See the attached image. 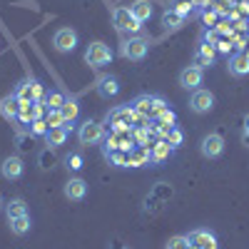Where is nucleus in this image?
Here are the masks:
<instances>
[{
    "label": "nucleus",
    "instance_id": "nucleus-8",
    "mask_svg": "<svg viewBox=\"0 0 249 249\" xmlns=\"http://www.w3.org/2000/svg\"><path fill=\"white\" fill-rule=\"evenodd\" d=\"M53 45L57 53H72L77 48V33L72 28H57L53 35Z\"/></svg>",
    "mask_w": 249,
    "mask_h": 249
},
{
    "label": "nucleus",
    "instance_id": "nucleus-21",
    "mask_svg": "<svg viewBox=\"0 0 249 249\" xmlns=\"http://www.w3.org/2000/svg\"><path fill=\"white\" fill-rule=\"evenodd\" d=\"M172 150H175V147H172V144H170L167 140H160V142H155V144H152V150H150L152 162H157V164H160V162H164V160H167V157L172 155Z\"/></svg>",
    "mask_w": 249,
    "mask_h": 249
},
{
    "label": "nucleus",
    "instance_id": "nucleus-25",
    "mask_svg": "<svg viewBox=\"0 0 249 249\" xmlns=\"http://www.w3.org/2000/svg\"><path fill=\"white\" fill-rule=\"evenodd\" d=\"M60 112H62V117H65V122H75L77 120V115H80V105H77V100H72V97H68L65 100V105L60 107Z\"/></svg>",
    "mask_w": 249,
    "mask_h": 249
},
{
    "label": "nucleus",
    "instance_id": "nucleus-19",
    "mask_svg": "<svg viewBox=\"0 0 249 249\" xmlns=\"http://www.w3.org/2000/svg\"><path fill=\"white\" fill-rule=\"evenodd\" d=\"M130 13L135 15L137 23H144V20L152 18V3H150V0H137V3L130 5Z\"/></svg>",
    "mask_w": 249,
    "mask_h": 249
},
{
    "label": "nucleus",
    "instance_id": "nucleus-1",
    "mask_svg": "<svg viewBox=\"0 0 249 249\" xmlns=\"http://www.w3.org/2000/svg\"><path fill=\"white\" fill-rule=\"evenodd\" d=\"M120 53H122V57L140 62V60L147 57V53H150V37H142V35H137V37L124 40L122 48H120Z\"/></svg>",
    "mask_w": 249,
    "mask_h": 249
},
{
    "label": "nucleus",
    "instance_id": "nucleus-13",
    "mask_svg": "<svg viewBox=\"0 0 249 249\" xmlns=\"http://www.w3.org/2000/svg\"><path fill=\"white\" fill-rule=\"evenodd\" d=\"M95 90H97V95H100L102 100H110V97H115V95L120 92V82H117V77L105 75V77H100V80H97Z\"/></svg>",
    "mask_w": 249,
    "mask_h": 249
},
{
    "label": "nucleus",
    "instance_id": "nucleus-4",
    "mask_svg": "<svg viewBox=\"0 0 249 249\" xmlns=\"http://www.w3.org/2000/svg\"><path fill=\"white\" fill-rule=\"evenodd\" d=\"M77 140L80 144H100L102 140H105V127H102L100 122H82L80 124V130H77Z\"/></svg>",
    "mask_w": 249,
    "mask_h": 249
},
{
    "label": "nucleus",
    "instance_id": "nucleus-15",
    "mask_svg": "<svg viewBox=\"0 0 249 249\" xmlns=\"http://www.w3.org/2000/svg\"><path fill=\"white\" fill-rule=\"evenodd\" d=\"M227 68H230V75L244 77V75H249V57L244 53H234L230 57V62H227Z\"/></svg>",
    "mask_w": 249,
    "mask_h": 249
},
{
    "label": "nucleus",
    "instance_id": "nucleus-43",
    "mask_svg": "<svg viewBox=\"0 0 249 249\" xmlns=\"http://www.w3.org/2000/svg\"><path fill=\"white\" fill-rule=\"evenodd\" d=\"M217 45H219V50H222V53H227V50L232 48V45H227V43H217Z\"/></svg>",
    "mask_w": 249,
    "mask_h": 249
},
{
    "label": "nucleus",
    "instance_id": "nucleus-5",
    "mask_svg": "<svg viewBox=\"0 0 249 249\" xmlns=\"http://www.w3.org/2000/svg\"><path fill=\"white\" fill-rule=\"evenodd\" d=\"M190 110H192L195 115L212 112V110H214V95H212L210 90H204V88L195 90V92L190 95Z\"/></svg>",
    "mask_w": 249,
    "mask_h": 249
},
{
    "label": "nucleus",
    "instance_id": "nucleus-47",
    "mask_svg": "<svg viewBox=\"0 0 249 249\" xmlns=\"http://www.w3.org/2000/svg\"><path fill=\"white\" fill-rule=\"evenodd\" d=\"M242 53H244V55H247V57H249V45H247V48H244V50H242Z\"/></svg>",
    "mask_w": 249,
    "mask_h": 249
},
{
    "label": "nucleus",
    "instance_id": "nucleus-10",
    "mask_svg": "<svg viewBox=\"0 0 249 249\" xmlns=\"http://www.w3.org/2000/svg\"><path fill=\"white\" fill-rule=\"evenodd\" d=\"M15 97L20 102H37V100H43V88H40V82H35V80H25L18 85Z\"/></svg>",
    "mask_w": 249,
    "mask_h": 249
},
{
    "label": "nucleus",
    "instance_id": "nucleus-32",
    "mask_svg": "<svg viewBox=\"0 0 249 249\" xmlns=\"http://www.w3.org/2000/svg\"><path fill=\"white\" fill-rule=\"evenodd\" d=\"M167 249H190V239H187L184 234H177L167 242Z\"/></svg>",
    "mask_w": 249,
    "mask_h": 249
},
{
    "label": "nucleus",
    "instance_id": "nucleus-35",
    "mask_svg": "<svg viewBox=\"0 0 249 249\" xmlns=\"http://www.w3.org/2000/svg\"><path fill=\"white\" fill-rule=\"evenodd\" d=\"M164 110H170V107H167V102H164V97H155V102H152V117L157 120Z\"/></svg>",
    "mask_w": 249,
    "mask_h": 249
},
{
    "label": "nucleus",
    "instance_id": "nucleus-39",
    "mask_svg": "<svg viewBox=\"0 0 249 249\" xmlns=\"http://www.w3.org/2000/svg\"><path fill=\"white\" fill-rule=\"evenodd\" d=\"M157 122H162V124H175V112H172V110H164V112L157 117Z\"/></svg>",
    "mask_w": 249,
    "mask_h": 249
},
{
    "label": "nucleus",
    "instance_id": "nucleus-37",
    "mask_svg": "<svg viewBox=\"0 0 249 249\" xmlns=\"http://www.w3.org/2000/svg\"><path fill=\"white\" fill-rule=\"evenodd\" d=\"M48 130H50V127H48L45 120H33V135H43V137H45Z\"/></svg>",
    "mask_w": 249,
    "mask_h": 249
},
{
    "label": "nucleus",
    "instance_id": "nucleus-17",
    "mask_svg": "<svg viewBox=\"0 0 249 249\" xmlns=\"http://www.w3.org/2000/svg\"><path fill=\"white\" fill-rule=\"evenodd\" d=\"M20 105H23V102L15 97V92L13 95H5L3 100H0V112H3L5 120H15L20 115Z\"/></svg>",
    "mask_w": 249,
    "mask_h": 249
},
{
    "label": "nucleus",
    "instance_id": "nucleus-46",
    "mask_svg": "<svg viewBox=\"0 0 249 249\" xmlns=\"http://www.w3.org/2000/svg\"><path fill=\"white\" fill-rule=\"evenodd\" d=\"M242 13H244V15H249V3H244V5H242Z\"/></svg>",
    "mask_w": 249,
    "mask_h": 249
},
{
    "label": "nucleus",
    "instance_id": "nucleus-26",
    "mask_svg": "<svg viewBox=\"0 0 249 249\" xmlns=\"http://www.w3.org/2000/svg\"><path fill=\"white\" fill-rule=\"evenodd\" d=\"M182 23H184V18H182V15H177L175 10H164V15H162V25H164V30H177V28H182Z\"/></svg>",
    "mask_w": 249,
    "mask_h": 249
},
{
    "label": "nucleus",
    "instance_id": "nucleus-12",
    "mask_svg": "<svg viewBox=\"0 0 249 249\" xmlns=\"http://www.w3.org/2000/svg\"><path fill=\"white\" fill-rule=\"evenodd\" d=\"M0 172H3L5 179H20V177H23V172H25V164H23V160H20V157L13 155V157H5L3 160Z\"/></svg>",
    "mask_w": 249,
    "mask_h": 249
},
{
    "label": "nucleus",
    "instance_id": "nucleus-2",
    "mask_svg": "<svg viewBox=\"0 0 249 249\" xmlns=\"http://www.w3.org/2000/svg\"><path fill=\"white\" fill-rule=\"evenodd\" d=\"M110 60H112V50L102 43V40H95V43L88 45L85 62L90 68H105V65H110Z\"/></svg>",
    "mask_w": 249,
    "mask_h": 249
},
{
    "label": "nucleus",
    "instance_id": "nucleus-14",
    "mask_svg": "<svg viewBox=\"0 0 249 249\" xmlns=\"http://www.w3.org/2000/svg\"><path fill=\"white\" fill-rule=\"evenodd\" d=\"M85 195H88V182H85V179H80V177L68 179V184H65V197H68L70 202L85 199Z\"/></svg>",
    "mask_w": 249,
    "mask_h": 249
},
{
    "label": "nucleus",
    "instance_id": "nucleus-11",
    "mask_svg": "<svg viewBox=\"0 0 249 249\" xmlns=\"http://www.w3.org/2000/svg\"><path fill=\"white\" fill-rule=\"evenodd\" d=\"M192 249H217V237L210 230H195L187 234Z\"/></svg>",
    "mask_w": 249,
    "mask_h": 249
},
{
    "label": "nucleus",
    "instance_id": "nucleus-48",
    "mask_svg": "<svg viewBox=\"0 0 249 249\" xmlns=\"http://www.w3.org/2000/svg\"><path fill=\"white\" fill-rule=\"evenodd\" d=\"M3 207H5V202H3V197H0V210H3Z\"/></svg>",
    "mask_w": 249,
    "mask_h": 249
},
{
    "label": "nucleus",
    "instance_id": "nucleus-9",
    "mask_svg": "<svg viewBox=\"0 0 249 249\" xmlns=\"http://www.w3.org/2000/svg\"><path fill=\"white\" fill-rule=\"evenodd\" d=\"M202 80H204V70H202V68H197V65H187V68L179 72V88L195 92V90H199Z\"/></svg>",
    "mask_w": 249,
    "mask_h": 249
},
{
    "label": "nucleus",
    "instance_id": "nucleus-44",
    "mask_svg": "<svg viewBox=\"0 0 249 249\" xmlns=\"http://www.w3.org/2000/svg\"><path fill=\"white\" fill-rule=\"evenodd\" d=\"M244 132H249V115L244 117Z\"/></svg>",
    "mask_w": 249,
    "mask_h": 249
},
{
    "label": "nucleus",
    "instance_id": "nucleus-20",
    "mask_svg": "<svg viewBox=\"0 0 249 249\" xmlns=\"http://www.w3.org/2000/svg\"><path fill=\"white\" fill-rule=\"evenodd\" d=\"M68 127H50L48 135H45V142H48V147H60V144H65L68 142Z\"/></svg>",
    "mask_w": 249,
    "mask_h": 249
},
{
    "label": "nucleus",
    "instance_id": "nucleus-16",
    "mask_svg": "<svg viewBox=\"0 0 249 249\" xmlns=\"http://www.w3.org/2000/svg\"><path fill=\"white\" fill-rule=\"evenodd\" d=\"M214 53H217V50H214L212 43H202V45L197 48V53H195V65L202 68V70L210 68L212 62H214Z\"/></svg>",
    "mask_w": 249,
    "mask_h": 249
},
{
    "label": "nucleus",
    "instance_id": "nucleus-7",
    "mask_svg": "<svg viewBox=\"0 0 249 249\" xmlns=\"http://www.w3.org/2000/svg\"><path fill=\"white\" fill-rule=\"evenodd\" d=\"M112 23H115V28L120 30V33H137L140 28H142V23H137L135 20V15L130 13V8H115L112 10Z\"/></svg>",
    "mask_w": 249,
    "mask_h": 249
},
{
    "label": "nucleus",
    "instance_id": "nucleus-28",
    "mask_svg": "<svg viewBox=\"0 0 249 249\" xmlns=\"http://www.w3.org/2000/svg\"><path fill=\"white\" fill-rule=\"evenodd\" d=\"M107 160L112 164H117V167H130V152L127 150H117V152L107 155Z\"/></svg>",
    "mask_w": 249,
    "mask_h": 249
},
{
    "label": "nucleus",
    "instance_id": "nucleus-24",
    "mask_svg": "<svg viewBox=\"0 0 249 249\" xmlns=\"http://www.w3.org/2000/svg\"><path fill=\"white\" fill-rule=\"evenodd\" d=\"M8 224H10V232H13V234L23 237V234H28V232H30V214L15 217V219H10Z\"/></svg>",
    "mask_w": 249,
    "mask_h": 249
},
{
    "label": "nucleus",
    "instance_id": "nucleus-6",
    "mask_svg": "<svg viewBox=\"0 0 249 249\" xmlns=\"http://www.w3.org/2000/svg\"><path fill=\"white\" fill-rule=\"evenodd\" d=\"M199 152H202L207 160H217V157L224 152V137H222L219 132L204 135L202 142H199Z\"/></svg>",
    "mask_w": 249,
    "mask_h": 249
},
{
    "label": "nucleus",
    "instance_id": "nucleus-38",
    "mask_svg": "<svg viewBox=\"0 0 249 249\" xmlns=\"http://www.w3.org/2000/svg\"><path fill=\"white\" fill-rule=\"evenodd\" d=\"M192 5H195V3H192V0H187V3H179V5H177V8H172V10H175L177 15H182V18H184L187 13H190V10H192Z\"/></svg>",
    "mask_w": 249,
    "mask_h": 249
},
{
    "label": "nucleus",
    "instance_id": "nucleus-3",
    "mask_svg": "<svg viewBox=\"0 0 249 249\" xmlns=\"http://www.w3.org/2000/svg\"><path fill=\"white\" fill-rule=\"evenodd\" d=\"M135 120H137V112L132 110V105H120L107 115V124H112V130H122V127L132 130Z\"/></svg>",
    "mask_w": 249,
    "mask_h": 249
},
{
    "label": "nucleus",
    "instance_id": "nucleus-23",
    "mask_svg": "<svg viewBox=\"0 0 249 249\" xmlns=\"http://www.w3.org/2000/svg\"><path fill=\"white\" fill-rule=\"evenodd\" d=\"M5 214H8V222L10 219H15V217H23V214H28V204H25V199H10L8 204H5Z\"/></svg>",
    "mask_w": 249,
    "mask_h": 249
},
{
    "label": "nucleus",
    "instance_id": "nucleus-27",
    "mask_svg": "<svg viewBox=\"0 0 249 249\" xmlns=\"http://www.w3.org/2000/svg\"><path fill=\"white\" fill-rule=\"evenodd\" d=\"M65 100H68V97L62 95L60 90H53V92L45 97V107H48V110H60L62 105H65Z\"/></svg>",
    "mask_w": 249,
    "mask_h": 249
},
{
    "label": "nucleus",
    "instance_id": "nucleus-40",
    "mask_svg": "<svg viewBox=\"0 0 249 249\" xmlns=\"http://www.w3.org/2000/svg\"><path fill=\"white\" fill-rule=\"evenodd\" d=\"M214 18H217V13H214L212 8H204V13H202V20H204L207 25H212V23H214Z\"/></svg>",
    "mask_w": 249,
    "mask_h": 249
},
{
    "label": "nucleus",
    "instance_id": "nucleus-36",
    "mask_svg": "<svg viewBox=\"0 0 249 249\" xmlns=\"http://www.w3.org/2000/svg\"><path fill=\"white\" fill-rule=\"evenodd\" d=\"M53 164H55V155H53V152H50V147H48L43 155H40V167H43V170H50Z\"/></svg>",
    "mask_w": 249,
    "mask_h": 249
},
{
    "label": "nucleus",
    "instance_id": "nucleus-30",
    "mask_svg": "<svg viewBox=\"0 0 249 249\" xmlns=\"http://www.w3.org/2000/svg\"><path fill=\"white\" fill-rule=\"evenodd\" d=\"M65 164H68V170H72V172H80V170H82V155H80V152H72V155H68V157H65Z\"/></svg>",
    "mask_w": 249,
    "mask_h": 249
},
{
    "label": "nucleus",
    "instance_id": "nucleus-33",
    "mask_svg": "<svg viewBox=\"0 0 249 249\" xmlns=\"http://www.w3.org/2000/svg\"><path fill=\"white\" fill-rule=\"evenodd\" d=\"M15 142H18V150H20V152H28V150H30V144H33V135H25V132H18Z\"/></svg>",
    "mask_w": 249,
    "mask_h": 249
},
{
    "label": "nucleus",
    "instance_id": "nucleus-29",
    "mask_svg": "<svg viewBox=\"0 0 249 249\" xmlns=\"http://www.w3.org/2000/svg\"><path fill=\"white\" fill-rule=\"evenodd\" d=\"M45 122H48V127H65V117H62L60 110H48Z\"/></svg>",
    "mask_w": 249,
    "mask_h": 249
},
{
    "label": "nucleus",
    "instance_id": "nucleus-42",
    "mask_svg": "<svg viewBox=\"0 0 249 249\" xmlns=\"http://www.w3.org/2000/svg\"><path fill=\"white\" fill-rule=\"evenodd\" d=\"M242 144H244V147H249V132H242Z\"/></svg>",
    "mask_w": 249,
    "mask_h": 249
},
{
    "label": "nucleus",
    "instance_id": "nucleus-45",
    "mask_svg": "<svg viewBox=\"0 0 249 249\" xmlns=\"http://www.w3.org/2000/svg\"><path fill=\"white\" fill-rule=\"evenodd\" d=\"M244 3H249V0H232V5H244Z\"/></svg>",
    "mask_w": 249,
    "mask_h": 249
},
{
    "label": "nucleus",
    "instance_id": "nucleus-49",
    "mask_svg": "<svg viewBox=\"0 0 249 249\" xmlns=\"http://www.w3.org/2000/svg\"><path fill=\"white\" fill-rule=\"evenodd\" d=\"M115 249H122V247H117V244H115Z\"/></svg>",
    "mask_w": 249,
    "mask_h": 249
},
{
    "label": "nucleus",
    "instance_id": "nucleus-18",
    "mask_svg": "<svg viewBox=\"0 0 249 249\" xmlns=\"http://www.w3.org/2000/svg\"><path fill=\"white\" fill-rule=\"evenodd\" d=\"M152 102H155V97L152 95H140V97H135L132 100V110L137 112V115H142V117H152Z\"/></svg>",
    "mask_w": 249,
    "mask_h": 249
},
{
    "label": "nucleus",
    "instance_id": "nucleus-22",
    "mask_svg": "<svg viewBox=\"0 0 249 249\" xmlns=\"http://www.w3.org/2000/svg\"><path fill=\"white\" fill-rule=\"evenodd\" d=\"M152 155L150 147H132L130 150V167H142V164H150Z\"/></svg>",
    "mask_w": 249,
    "mask_h": 249
},
{
    "label": "nucleus",
    "instance_id": "nucleus-41",
    "mask_svg": "<svg viewBox=\"0 0 249 249\" xmlns=\"http://www.w3.org/2000/svg\"><path fill=\"white\" fill-rule=\"evenodd\" d=\"M195 5H199V8H207V5H212V0H192Z\"/></svg>",
    "mask_w": 249,
    "mask_h": 249
},
{
    "label": "nucleus",
    "instance_id": "nucleus-31",
    "mask_svg": "<svg viewBox=\"0 0 249 249\" xmlns=\"http://www.w3.org/2000/svg\"><path fill=\"white\" fill-rule=\"evenodd\" d=\"M212 10H214L217 15H230L232 0H212Z\"/></svg>",
    "mask_w": 249,
    "mask_h": 249
},
{
    "label": "nucleus",
    "instance_id": "nucleus-34",
    "mask_svg": "<svg viewBox=\"0 0 249 249\" xmlns=\"http://www.w3.org/2000/svg\"><path fill=\"white\" fill-rule=\"evenodd\" d=\"M164 140H167V142L172 144V147L177 150L179 144H182V140H184V135H182V130H179V127H172V130H170V135L164 137Z\"/></svg>",
    "mask_w": 249,
    "mask_h": 249
}]
</instances>
